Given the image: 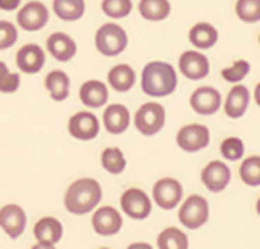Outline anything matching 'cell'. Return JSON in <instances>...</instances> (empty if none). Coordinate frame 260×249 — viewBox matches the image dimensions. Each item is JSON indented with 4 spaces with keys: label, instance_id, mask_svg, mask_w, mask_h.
I'll return each mask as SVG.
<instances>
[{
    "label": "cell",
    "instance_id": "7402d4cb",
    "mask_svg": "<svg viewBox=\"0 0 260 249\" xmlns=\"http://www.w3.org/2000/svg\"><path fill=\"white\" fill-rule=\"evenodd\" d=\"M189 41L201 50H208L218 41V30L209 23H197L189 30Z\"/></svg>",
    "mask_w": 260,
    "mask_h": 249
},
{
    "label": "cell",
    "instance_id": "4dcf8cb0",
    "mask_svg": "<svg viewBox=\"0 0 260 249\" xmlns=\"http://www.w3.org/2000/svg\"><path fill=\"white\" fill-rule=\"evenodd\" d=\"M133 9L132 0H102V12L112 19H123Z\"/></svg>",
    "mask_w": 260,
    "mask_h": 249
},
{
    "label": "cell",
    "instance_id": "6da1fadb",
    "mask_svg": "<svg viewBox=\"0 0 260 249\" xmlns=\"http://www.w3.org/2000/svg\"><path fill=\"white\" fill-rule=\"evenodd\" d=\"M102 200V189L93 178H79L65 193V208L71 214L84 215L91 212Z\"/></svg>",
    "mask_w": 260,
    "mask_h": 249
},
{
    "label": "cell",
    "instance_id": "3957f363",
    "mask_svg": "<svg viewBox=\"0 0 260 249\" xmlns=\"http://www.w3.org/2000/svg\"><path fill=\"white\" fill-rule=\"evenodd\" d=\"M95 46L105 57H115L124 51L127 46V34L115 23H106L98 28Z\"/></svg>",
    "mask_w": 260,
    "mask_h": 249
},
{
    "label": "cell",
    "instance_id": "f1b7e54d",
    "mask_svg": "<svg viewBox=\"0 0 260 249\" xmlns=\"http://www.w3.org/2000/svg\"><path fill=\"white\" fill-rule=\"evenodd\" d=\"M242 181L250 187H257L260 185V158L259 156H250L249 159H245L241 166Z\"/></svg>",
    "mask_w": 260,
    "mask_h": 249
},
{
    "label": "cell",
    "instance_id": "277c9868",
    "mask_svg": "<svg viewBox=\"0 0 260 249\" xmlns=\"http://www.w3.org/2000/svg\"><path fill=\"white\" fill-rule=\"evenodd\" d=\"M166 123V109L157 102H147L139 108L135 116L137 131L144 136H154Z\"/></svg>",
    "mask_w": 260,
    "mask_h": 249
},
{
    "label": "cell",
    "instance_id": "4316f807",
    "mask_svg": "<svg viewBox=\"0 0 260 249\" xmlns=\"http://www.w3.org/2000/svg\"><path fill=\"white\" fill-rule=\"evenodd\" d=\"M157 246L160 249H187L188 238L181 230L170 227L158 234Z\"/></svg>",
    "mask_w": 260,
    "mask_h": 249
},
{
    "label": "cell",
    "instance_id": "ac0fdd59",
    "mask_svg": "<svg viewBox=\"0 0 260 249\" xmlns=\"http://www.w3.org/2000/svg\"><path fill=\"white\" fill-rule=\"evenodd\" d=\"M47 48L58 61H70L77 54V43L65 33H54L47 40Z\"/></svg>",
    "mask_w": 260,
    "mask_h": 249
},
{
    "label": "cell",
    "instance_id": "83f0119b",
    "mask_svg": "<svg viewBox=\"0 0 260 249\" xmlns=\"http://www.w3.org/2000/svg\"><path fill=\"white\" fill-rule=\"evenodd\" d=\"M102 166L111 174H120L126 167V159L120 149L117 147H106L102 151Z\"/></svg>",
    "mask_w": 260,
    "mask_h": 249
},
{
    "label": "cell",
    "instance_id": "4fadbf2b",
    "mask_svg": "<svg viewBox=\"0 0 260 249\" xmlns=\"http://www.w3.org/2000/svg\"><path fill=\"white\" fill-rule=\"evenodd\" d=\"M99 120L91 112H78L75 113L68 123V129L72 138L79 140H92L99 133Z\"/></svg>",
    "mask_w": 260,
    "mask_h": 249
},
{
    "label": "cell",
    "instance_id": "9a60e30c",
    "mask_svg": "<svg viewBox=\"0 0 260 249\" xmlns=\"http://www.w3.org/2000/svg\"><path fill=\"white\" fill-rule=\"evenodd\" d=\"M178 67L184 77L192 81L205 78L209 74V61L198 51H185L178 59Z\"/></svg>",
    "mask_w": 260,
    "mask_h": 249
},
{
    "label": "cell",
    "instance_id": "836d02e7",
    "mask_svg": "<svg viewBox=\"0 0 260 249\" xmlns=\"http://www.w3.org/2000/svg\"><path fill=\"white\" fill-rule=\"evenodd\" d=\"M17 37H19V33L13 23L7 20H0V51L14 46Z\"/></svg>",
    "mask_w": 260,
    "mask_h": 249
},
{
    "label": "cell",
    "instance_id": "603a6c76",
    "mask_svg": "<svg viewBox=\"0 0 260 249\" xmlns=\"http://www.w3.org/2000/svg\"><path fill=\"white\" fill-rule=\"evenodd\" d=\"M108 81L111 86L117 92H126L133 88L136 82V74L133 68L126 64L113 67L108 74Z\"/></svg>",
    "mask_w": 260,
    "mask_h": 249
},
{
    "label": "cell",
    "instance_id": "44dd1931",
    "mask_svg": "<svg viewBox=\"0 0 260 249\" xmlns=\"http://www.w3.org/2000/svg\"><path fill=\"white\" fill-rule=\"evenodd\" d=\"M250 101V94L245 85H235L226 97L225 113L229 118L238 119L243 116Z\"/></svg>",
    "mask_w": 260,
    "mask_h": 249
},
{
    "label": "cell",
    "instance_id": "1f68e13d",
    "mask_svg": "<svg viewBox=\"0 0 260 249\" xmlns=\"http://www.w3.org/2000/svg\"><path fill=\"white\" fill-rule=\"evenodd\" d=\"M250 71V66L245 59H238L234 64L228 68H223L221 72L222 78L228 81V82H239L246 77Z\"/></svg>",
    "mask_w": 260,
    "mask_h": 249
},
{
    "label": "cell",
    "instance_id": "7c38bea8",
    "mask_svg": "<svg viewBox=\"0 0 260 249\" xmlns=\"http://www.w3.org/2000/svg\"><path fill=\"white\" fill-rule=\"evenodd\" d=\"M221 94L212 86H201L195 89L189 98L191 108L200 115H214L221 108Z\"/></svg>",
    "mask_w": 260,
    "mask_h": 249
},
{
    "label": "cell",
    "instance_id": "9c48e42d",
    "mask_svg": "<svg viewBox=\"0 0 260 249\" xmlns=\"http://www.w3.org/2000/svg\"><path fill=\"white\" fill-rule=\"evenodd\" d=\"M177 144L189 153L205 149L209 144L208 128L198 123L185 124L177 133Z\"/></svg>",
    "mask_w": 260,
    "mask_h": 249
},
{
    "label": "cell",
    "instance_id": "ffe728a7",
    "mask_svg": "<svg viewBox=\"0 0 260 249\" xmlns=\"http://www.w3.org/2000/svg\"><path fill=\"white\" fill-rule=\"evenodd\" d=\"M79 98L82 101V104L89 108H101L108 102L109 98V92L104 82L92 79L86 81L82 84L79 89Z\"/></svg>",
    "mask_w": 260,
    "mask_h": 249
},
{
    "label": "cell",
    "instance_id": "484cf974",
    "mask_svg": "<svg viewBox=\"0 0 260 249\" xmlns=\"http://www.w3.org/2000/svg\"><path fill=\"white\" fill-rule=\"evenodd\" d=\"M54 13L64 21H77L85 13L84 0H54Z\"/></svg>",
    "mask_w": 260,
    "mask_h": 249
},
{
    "label": "cell",
    "instance_id": "e575fe53",
    "mask_svg": "<svg viewBox=\"0 0 260 249\" xmlns=\"http://www.w3.org/2000/svg\"><path fill=\"white\" fill-rule=\"evenodd\" d=\"M20 75L17 72H7L0 78V92L3 94H13L19 89Z\"/></svg>",
    "mask_w": 260,
    "mask_h": 249
},
{
    "label": "cell",
    "instance_id": "e0dca14e",
    "mask_svg": "<svg viewBox=\"0 0 260 249\" xmlns=\"http://www.w3.org/2000/svg\"><path fill=\"white\" fill-rule=\"evenodd\" d=\"M16 63L23 72L37 74L46 64V54L37 44H26L17 51Z\"/></svg>",
    "mask_w": 260,
    "mask_h": 249
},
{
    "label": "cell",
    "instance_id": "ba28073f",
    "mask_svg": "<svg viewBox=\"0 0 260 249\" xmlns=\"http://www.w3.org/2000/svg\"><path fill=\"white\" fill-rule=\"evenodd\" d=\"M153 198L162 210H173L182 198V185L176 178L166 177L158 180L153 187Z\"/></svg>",
    "mask_w": 260,
    "mask_h": 249
},
{
    "label": "cell",
    "instance_id": "d6986e66",
    "mask_svg": "<svg viewBox=\"0 0 260 249\" xmlns=\"http://www.w3.org/2000/svg\"><path fill=\"white\" fill-rule=\"evenodd\" d=\"M130 123V113L127 108L120 104H113L106 108L104 113V124L112 135L123 133Z\"/></svg>",
    "mask_w": 260,
    "mask_h": 249
},
{
    "label": "cell",
    "instance_id": "7a4b0ae2",
    "mask_svg": "<svg viewBox=\"0 0 260 249\" xmlns=\"http://www.w3.org/2000/svg\"><path fill=\"white\" fill-rule=\"evenodd\" d=\"M178 79L173 66L162 61H151L143 68L142 88L144 94L154 98L167 97L176 91Z\"/></svg>",
    "mask_w": 260,
    "mask_h": 249
},
{
    "label": "cell",
    "instance_id": "d6a6232c",
    "mask_svg": "<svg viewBox=\"0 0 260 249\" xmlns=\"http://www.w3.org/2000/svg\"><path fill=\"white\" fill-rule=\"evenodd\" d=\"M222 156L231 162L239 160L245 153V144L239 138H228L221 144Z\"/></svg>",
    "mask_w": 260,
    "mask_h": 249
},
{
    "label": "cell",
    "instance_id": "8fae6325",
    "mask_svg": "<svg viewBox=\"0 0 260 249\" xmlns=\"http://www.w3.org/2000/svg\"><path fill=\"white\" fill-rule=\"evenodd\" d=\"M34 236L39 241L36 248H52L62 238V224L57 218L44 216L34 225Z\"/></svg>",
    "mask_w": 260,
    "mask_h": 249
},
{
    "label": "cell",
    "instance_id": "5bb4252c",
    "mask_svg": "<svg viewBox=\"0 0 260 249\" xmlns=\"http://www.w3.org/2000/svg\"><path fill=\"white\" fill-rule=\"evenodd\" d=\"M123 225L122 215L113 207H102L92 216V227L96 234L102 236H112L117 234Z\"/></svg>",
    "mask_w": 260,
    "mask_h": 249
},
{
    "label": "cell",
    "instance_id": "cb8c5ba5",
    "mask_svg": "<svg viewBox=\"0 0 260 249\" xmlns=\"http://www.w3.org/2000/svg\"><path fill=\"white\" fill-rule=\"evenodd\" d=\"M46 88L54 101L62 102L70 94V78L64 71H51L46 77Z\"/></svg>",
    "mask_w": 260,
    "mask_h": 249
},
{
    "label": "cell",
    "instance_id": "5b68a950",
    "mask_svg": "<svg viewBox=\"0 0 260 249\" xmlns=\"http://www.w3.org/2000/svg\"><path fill=\"white\" fill-rule=\"evenodd\" d=\"M209 207L201 196H189L180 208L178 220L188 230H198L208 221Z\"/></svg>",
    "mask_w": 260,
    "mask_h": 249
},
{
    "label": "cell",
    "instance_id": "52a82bcc",
    "mask_svg": "<svg viewBox=\"0 0 260 249\" xmlns=\"http://www.w3.org/2000/svg\"><path fill=\"white\" fill-rule=\"evenodd\" d=\"M50 19L47 7L37 0L28 2L17 13V23L26 32H39L46 26Z\"/></svg>",
    "mask_w": 260,
    "mask_h": 249
},
{
    "label": "cell",
    "instance_id": "30bf717a",
    "mask_svg": "<svg viewBox=\"0 0 260 249\" xmlns=\"http://www.w3.org/2000/svg\"><path fill=\"white\" fill-rule=\"evenodd\" d=\"M27 216L17 204H7L0 208V228L12 239L19 238L26 230Z\"/></svg>",
    "mask_w": 260,
    "mask_h": 249
},
{
    "label": "cell",
    "instance_id": "d4e9b609",
    "mask_svg": "<svg viewBox=\"0 0 260 249\" xmlns=\"http://www.w3.org/2000/svg\"><path fill=\"white\" fill-rule=\"evenodd\" d=\"M139 12L149 21H161L171 13V5L169 0H140Z\"/></svg>",
    "mask_w": 260,
    "mask_h": 249
},
{
    "label": "cell",
    "instance_id": "8992f818",
    "mask_svg": "<svg viewBox=\"0 0 260 249\" xmlns=\"http://www.w3.org/2000/svg\"><path fill=\"white\" fill-rule=\"evenodd\" d=\"M120 207L124 214L133 220H144L151 212L149 196L140 189H129L120 197Z\"/></svg>",
    "mask_w": 260,
    "mask_h": 249
},
{
    "label": "cell",
    "instance_id": "8d00e7d4",
    "mask_svg": "<svg viewBox=\"0 0 260 249\" xmlns=\"http://www.w3.org/2000/svg\"><path fill=\"white\" fill-rule=\"evenodd\" d=\"M7 72H9V68L7 66L3 63V61H0V78L3 77V75H6Z\"/></svg>",
    "mask_w": 260,
    "mask_h": 249
},
{
    "label": "cell",
    "instance_id": "d590c367",
    "mask_svg": "<svg viewBox=\"0 0 260 249\" xmlns=\"http://www.w3.org/2000/svg\"><path fill=\"white\" fill-rule=\"evenodd\" d=\"M21 0H0V10L3 12H13L19 9Z\"/></svg>",
    "mask_w": 260,
    "mask_h": 249
},
{
    "label": "cell",
    "instance_id": "2e32d148",
    "mask_svg": "<svg viewBox=\"0 0 260 249\" xmlns=\"http://www.w3.org/2000/svg\"><path fill=\"white\" fill-rule=\"evenodd\" d=\"M201 180L209 191L219 193L225 190L231 181V170L225 163L219 160H214L207 164L205 169L202 170Z\"/></svg>",
    "mask_w": 260,
    "mask_h": 249
},
{
    "label": "cell",
    "instance_id": "f546056e",
    "mask_svg": "<svg viewBox=\"0 0 260 249\" xmlns=\"http://www.w3.org/2000/svg\"><path fill=\"white\" fill-rule=\"evenodd\" d=\"M236 14L245 23H256L260 20V0H238Z\"/></svg>",
    "mask_w": 260,
    "mask_h": 249
}]
</instances>
